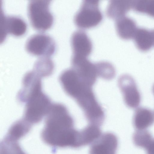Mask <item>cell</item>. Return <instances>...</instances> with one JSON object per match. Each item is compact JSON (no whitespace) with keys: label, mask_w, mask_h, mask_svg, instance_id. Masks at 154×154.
Returning <instances> with one entry per match:
<instances>
[{"label":"cell","mask_w":154,"mask_h":154,"mask_svg":"<svg viewBox=\"0 0 154 154\" xmlns=\"http://www.w3.org/2000/svg\"><path fill=\"white\" fill-rule=\"evenodd\" d=\"M87 134L74 127V121L66 107L52 104L46 116L41 137L45 144L56 148H78L86 145Z\"/></svg>","instance_id":"cell-1"},{"label":"cell","mask_w":154,"mask_h":154,"mask_svg":"<svg viewBox=\"0 0 154 154\" xmlns=\"http://www.w3.org/2000/svg\"><path fill=\"white\" fill-rule=\"evenodd\" d=\"M23 118L32 125L42 121L48 113L52 104L42 88L34 91L26 98Z\"/></svg>","instance_id":"cell-2"},{"label":"cell","mask_w":154,"mask_h":154,"mask_svg":"<svg viewBox=\"0 0 154 154\" xmlns=\"http://www.w3.org/2000/svg\"><path fill=\"white\" fill-rule=\"evenodd\" d=\"M51 1L33 0L29 1L27 7L28 17L34 28L44 31L52 26L54 18L49 9Z\"/></svg>","instance_id":"cell-3"},{"label":"cell","mask_w":154,"mask_h":154,"mask_svg":"<svg viewBox=\"0 0 154 154\" xmlns=\"http://www.w3.org/2000/svg\"><path fill=\"white\" fill-rule=\"evenodd\" d=\"M99 3L98 1H83L74 18V23L78 27L89 29L97 26L101 22L103 16Z\"/></svg>","instance_id":"cell-4"},{"label":"cell","mask_w":154,"mask_h":154,"mask_svg":"<svg viewBox=\"0 0 154 154\" xmlns=\"http://www.w3.org/2000/svg\"><path fill=\"white\" fill-rule=\"evenodd\" d=\"M29 54L40 57H49L54 53L56 45L53 38L44 33H38L30 37L25 45Z\"/></svg>","instance_id":"cell-5"},{"label":"cell","mask_w":154,"mask_h":154,"mask_svg":"<svg viewBox=\"0 0 154 154\" xmlns=\"http://www.w3.org/2000/svg\"><path fill=\"white\" fill-rule=\"evenodd\" d=\"M71 63L79 77L93 86L99 77L97 62H91L87 57L72 56Z\"/></svg>","instance_id":"cell-6"},{"label":"cell","mask_w":154,"mask_h":154,"mask_svg":"<svg viewBox=\"0 0 154 154\" xmlns=\"http://www.w3.org/2000/svg\"><path fill=\"white\" fill-rule=\"evenodd\" d=\"M118 85L126 105L131 108L137 107L140 103L141 97L132 77L128 74L122 75L118 79Z\"/></svg>","instance_id":"cell-7"},{"label":"cell","mask_w":154,"mask_h":154,"mask_svg":"<svg viewBox=\"0 0 154 154\" xmlns=\"http://www.w3.org/2000/svg\"><path fill=\"white\" fill-rule=\"evenodd\" d=\"M73 56L88 57L92 52V44L87 34L78 30L72 34L71 39Z\"/></svg>","instance_id":"cell-8"},{"label":"cell","mask_w":154,"mask_h":154,"mask_svg":"<svg viewBox=\"0 0 154 154\" xmlns=\"http://www.w3.org/2000/svg\"><path fill=\"white\" fill-rule=\"evenodd\" d=\"M133 124L138 130H145L154 123V112L145 107L137 108L134 113Z\"/></svg>","instance_id":"cell-9"},{"label":"cell","mask_w":154,"mask_h":154,"mask_svg":"<svg viewBox=\"0 0 154 154\" xmlns=\"http://www.w3.org/2000/svg\"><path fill=\"white\" fill-rule=\"evenodd\" d=\"M115 26L119 36L125 40L133 38L137 28L135 21L125 16L116 20Z\"/></svg>","instance_id":"cell-10"},{"label":"cell","mask_w":154,"mask_h":154,"mask_svg":"<svg viewBox=\"0 0 154 154\" xmlns=\"http://www.w3.org/2000/svg\"><path fill=\"white\" fill-rule=\"evenodd\" d=\"M133 1L111 0L107 7L106 14L108 17L116 20L125 16L132 8Z\"/></svg>","instance_id":"cell-11"},{"label":"cell","mask_w":154,"mask_h":154,"mask_svg":"<svg viewBox=\"0 0 154 154\" xmlns=\"http://www.w3.org/2000/svg\"><path fill=\"white\" fill-rule=\"evenodd\" d=\"M4 25L7 35L9 33L15 36H19L23 35L26 30L27 26L25 21L17 16H5Z\"/></svg>","instance_id":"cell-12"},{"label":"cell","mask_w":154,"mask_h":154,"mask_svg":"<svg viewBox=\"0 0 154 154\" xmlns=\"http://www.w3.org/2000/svg\"><path fill=\"white\" fill-rule=\"evenodd\" d=\"M32 126L23 118L11 125L5 137L12 140L18 141L29 132Z\"/></svg>","instance_id":"cell-13"},{"label":"cell","mask_w":154,"mask_h":154,"mask_svg":"<svg viewBox=\"0 0 154 154\" xmlns=\"http://www.w3.org/2000/svg\"><path fill=\"white\" fill-rule=\"evenodd\" d=\"M133 38L137 47L142 51H147L153 46L151 30L143 28H137Z\"/></svg>","instance_id":"cell-14"},{"label":"cell","mask_w":154,"mask_h":154,"mask_svg":"<svg viewBox=\"0 0 154 154\" xmlns=\"http://www.w3.org/2000/svg\"><path fill=\"white\" fill-rule=\"evenodd\" d=\"M54 68V63L50 58L40 57L35 62L33 69L43 77L51 75Z\"/></svg>","instance_id":"cell-15"},{"label":"cell","mask_w":154,"mask_h":154,"mask_svg":"<svg viewBox=\"0 0 154 154\" xmlns=\"http://www.w3.org/2000/svg\"><path fill=\"white\" fill-rule=\"evenodd\" d=\"M18 142L4 137L0 143V154H26Z\"/></svg>","instance_id":"cell-16"},{"label":"cell","mask_w":154,"mask_h":154,"mask_svg":"<svg viewBox=\"0 0 154 154\" xmlns=\"http://www.w3.org/2000/svg\"><path fill=\"white\" fill-rule=\"evenodd\" d=\"M132 8L137 12L154 17V0L133 1Z\"/></svg>","instance_id":"cell-17"},{"label":"cell","mask_w":154,"mask_h":154,"mask_svg":"<svg viewBox=\"0 0 154 154\" xmlns=\"http://www.w3.org/2000/svg\"><path fill=\"white\" fill-rule=\"evenodd\" d=\"M133 140L137 146L145 148L147 147L152 140V136L148 131L138 130L134 135Z\"/></svg>","instance_id":"cell-18"},{"label":"cell","mask_w":154,"mask_h":154,"mask_svg":"<svg viewBox=\"0 0 154 154\" xmlns=\"http://www.w3.org/2000/svg\"><path fill=\"white\" fill-rule=\"evenodd\" d=\"M147 154H154V140L146 149Z\"/></svg>","instance_id":"cell-19"},{"label":"cell","mask_w":154,"mask_h":154,"mask_svg":"<svg viewBox=\"0 0 154 154\" xmlns=\"http://www.w3.org/2000/svg\"><path fill=\"white\" fill-rule=\"evenodd\" d=\"M151 31L152 38L153 46H154V29L151 30Z\"/></svg>","instance_id":"cell-20"}]
</instances>
